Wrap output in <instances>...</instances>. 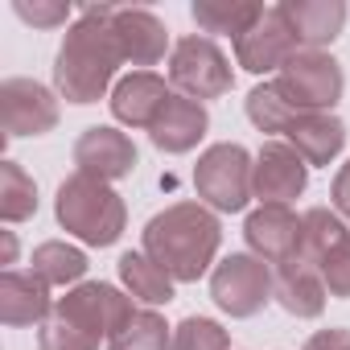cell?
<instances>
[{"label": "cell", "mask_w": 350, "mask_h": 350, "mask_svg": "<svg viewBox=\"0 0 350 350\" xmlns=\"http://www.w3.org/2000/svg\"><path fill=\"white\" fill-rule=\"evenodd\" d=\"M169 95H173V91L165 87L161 75H152V70H132V75H124V79L116 83V91H111V116H116L120 124H128V128H152L157 116L165 111Z\"/></svg>", "instance_id": "cell-15"}, {"label": "cell", "mask_w": 350, "mask_h": 350, "mask_svg": "<svg viewBox=\"0 0 350 350\" xmlns=\"http://www.w3.org/2000/svg\"><path fill=\"white\" fill-rule=\"evenodd\" d=\"M38 346L42 350H99L95 338H87L79 325H70L62 313H50L38 329Z\"/></svg>", "instance_id": "cell-29"}, {"label": "cell", "mask_w": 350, "mask_h": 350, "mask_svg": "<svg viewBox=\"0 0 350 350\" xmlns=\"http://www.w3.org/2000/svg\"><path fill=\"white\" fill-rule=\"evenodd\" d=\"M272 83L297 111H334V103L346 91V75L338 58H329L325 50H297L276 70Z\"/></svg>", "instance_id": "cell-5"}, {"label": "cell", "mask_w": 350, "mask_h": 350, "mask_svg": "<svg viewBox=\"0 0 350 350\" xmlns=\"http://www.w3.org/2000/svg\"><path fill=\"white\" fill-rule=\"evenodd\" d=\"M17 260V239H13V231H5V264H13Z\"/></svg>", "instance_id": "cell-34"}, {"label": "cell", "mask_w": 350, "mask_h": 350, "mask_svg": "<svg viewBox=\"0 0 350 350\" xmlns=\"http://www.w3.org/2000/svg\"><path fill=\"white\" fill-rule=\"evenodd\" d=\"M309 186V165L305 157L284 144V140H268L256 152V173H252V190L260 198V206H288L293 198H301Z\"/></svg>", "instance_id": "cell-10"}, {"label": "cell", "mask_w": 350, "mask_h": 350, "mask_svg": "<svg viewBox=\"0 0 350 350\" xmlns=\"http://www.w3.org/2000/svg\"><path fill=\"white\" fill-rule=\"evenodd\" d=\"M284 136L305 157V165H329L346 148V124L334 111H301Z\"/></svg>", "instance_id": "cell-20"}, {"label": "cell", "mask_w": 350, "mask_h": 350, "mask_svg": "<svg viewBox=\"0 0 350 350\" xmlns=\"http://www.w3.org/2000/svg\"><path fill=\"white\" fill-rule=\"evenodd\" d=\"M169 83L186 99H223L235 87V70L227 54L211 38H182L169 58Z\"/></svg>", "instance_id": "cell-7"}, {"label": "cell", "mask_w": 350, "mask_h": 350, "mask_svg": "<svg viewBox=\"0 0 350 350\" xmlns=\"http://www.w3.org/2000/svg\"><path fill=\"white\" fill-rule=\"evenodd\" d=\"M276 293V268L252 252H235L211 272V297L231 317H256Z\"/></svg>", "instance_id": "cell-6"}, {"label": "cell", "mask_w": 350, "mask_h": 350, "mask_svg": "<svg viewBox=\"0 0 350 350\" xmlns=\"http://www.w3.org/2000/svg\"><path fill=\"white\" fill-rule=\"evenodd\" d=\"M33 215H38V182L17 161H0V219L25 223Z\"/></svg>", "instance_id": "cell-24"}, {"label": "cell", "mask_w": 350, "mask_h": 350, "mask_svg": "<svg viewBox=\"0 0 350 350\" xmlns=\"http://www.w3.org/2000/svg\"><path fill=\"white\" fill-rule=\"evenodd\" d=\"M140 152L132 144V136H124L120 128H87L79 140H75V165L79 173H91L99 182H120L136 169Z\"/></svg>", "instance_id": "cell-14"}, {"label": "cell", "mask_w": 350, "mask_h": 350, "mask_svg": "<svg viewBox=\"0 0 350 350\" xmlns=\"http://www.w3.org/2000/svg\"><path fill=\"white\" fill-rule=\"evenodd\" d=\"M107 25L120 42L124 62L132 66H157L165 58L169 46V29L157 13L148 9H132V5H107Z\"/></svg>", "instance_id": "cell-11"}, {"label": "cell", "mask_w": 350, "mask_h": 350, "mask_svg": "<svg viewBox=\"0 0 350 350\" xmlns=\"http://www.w3.org/2000/svg\"><path fill=\"white\" fill-rule=\"evenodd\" d=\"M243 235H247V247L252 256L268 260V264H288L301 256V215L288 211V206H256L243 223Z\"/></svg>", "instance_id": "cell-13"}, {"label": "cell", "mask_w": 350, "mask_h": 350, "mask_svg": "<svg viewBox=\"0 0 350 350\" xmlns=\"http://www.w3.org/2000/svg\"><path fill=\"white\" fill-rule=\"evenodd\" d=\"M280 13H284V21H288L301 50L329 46L346 25V5L342 0H284Z\"/></svg>", "instance_id": "cell-19"}, {"label": "cell", "mask_w": 350, "mask_h": 350, "mask_svg": "<svg viewBox=\"0 0 350 350\" xmlns=\"http://www.w3.org/2000/svg\"><path fill=\"white\" fill-rule=\"evenodd\" d=\"M13 13L21 21H29L33 29H58V25L70 21V5H62V0H33V5L29 0H17Z\"/></svg>", "instance_id": "cell-31"}, {"label": "cell", "mask_w": 350, "mask_h": 350, "mask_svg": "<svg viewBox=\"0 0 350 350\" xmlns=\"http://www.w3.org/2000/svg\"><path fill=\"white\" fill-rule=\"evenodd\" d=\"M301 227H305V235H301V256H305L309 264H321V260L329 256V247H338V243L350 235L346 223H342V215L329 211V206L305 211V215H301Z\"/></svg>", "instance_id": "cell-25"}, {"label": "cell", "mask_w": 350, "mask_h": 350, "mask_svg": "<svg viewBox=\"0 0 350 350\" xmlns=\"http://www.w3.org/2000/svg\"><path fill=\"white\" fill-rule=\"evenodd\" d=\"M107 350H173V329L161 313L136 309V317L107 342Z\"/></svg>", "instance_id": "cell-26"}, {"label": "cell", "mask_w": 350, "mask_h": 350, "mask_svg": "<svg viewBox=\"0 0 350 350\" xmlns=\"http://www.w3.org/2000/svg\"><path fill=\"white\" fill-rule=\"evenodd\" d=\"M0 128L13 136H46L58 128V99L38 79H5L0 83Z\"/></svg>", "instance_id": "cell-9"}, {"label": "cell", "mask_w": 350, "mask_h": 350, "mask_svg": "<svg viewBox=\"0 0 350 350\" xmlns=\"http://www.w3.org/2000/svg\"><path fill=\"white\" fill-rule=\"evenodd\" d=\"M317 268H321L325 293H329V297H342V301H350V235H346L338 247H329V256H325Z\"/></svg>", "instance_id": "cell-30"}, {"label": "cell", "mask_w": 350, "mask_h": 350, "mask_svg": "<svg viewBox=\"0 0 350 350\" xmlns=\"http://www.w3.org/2000/svg\"><path fill=\"white\" fill-rule=\"evenodd\" d=\"M329 198H334V211L350 223V161L334 173V186H329Z\"/></svg>", "instance_id": "cell-33"}, {"label": "cell", "mask_w": 350, "mask_h": 350, "mask_svg": "<svg viewBox=\"0 0 350 350\" xmlns=\"http://www.w3.org/2000/svg\"><path fill=\"white\" fill-rule=\"evenodd\" d=\"M173 350H231V338L211 317H186L173 329Z\"/></svg>", "instance_id": "cell-28"}, {"label": "cell", "mask_w": 350, "mask_h": 350, "mask_svg": "<svg viewBox=\"0 0 350 350\" xmlns=\"http://www.w3.org/2000/svg\"><path fill=\"white\" fill-rule=\"evenodd\" d=\"M50 313H54L50 284L33 272L5 268V276H0V321L17 329V325H42Z\"/></svg>", "instance_id": "cell-17"}, {"label": "cell", "mask_w": 350, "mask_h": 350, "mask_svg": "<svg viewBox=\"0 0 350 350\" xmlns=\"http://www.w3.org/2000/svg\"><path fill=\"white\" fill-rule=\"evenodd\" d=\"M54 313H62L70 325H79L87 338H95V342H111L132 317H136V309H132V297H124L116 284H103V280H87V284H75L66 297H58V305H54Z\"/></svg>", "instance_id": "cell-8"}, {"label": "cell", "mask_w": 350, "mask_h": 350, "mask_svg": "<svg viewBox=\"0 0 350 350\" xmlns=\"http://www.w3.org/2000/svg\"><path fill=\"white\" fill-rule=\"evenodd\" d=\"M252 173H256V161L243 144H211L198 165H194V190L198 198L211 206V211H223V215H239L247 211V202L256 198L252 190Z\"/></svg>", "instance_id": "cell-4"}, {"label": "cell", "mask_w": 350, "mask_h": 350, "mask_svg": "<svg viewBox=\"0 0 350 350\" xmlns=\"http://www.w3.org/2000/svg\"><path fill=\"white\" fill-rule=\"evenodd\" d=\"M276 305L293 317H321L325 309V280H321V268L309 264L305 256L288 260V264H276Z\"/></svg>", "instance_id": "cell-18"}, {"label": "cell", "mask_w": 350, "mask_h": 350, "mask_svg": "<svg viewBox=\"0 0 350 350\" xmlns=\"http://www.w3.org/2000/svg\"><path fill=\"white\" fill-rule=\"evenodd\" d=\"M301 111L276 91V83H260V87H252V95H247V120L260 128V132H288V124L297 120Z\"/></svg>", "instance_id": "cell-27"}, {"label": "cell", "mask_w": 350, "mask_h": 350, "mask_svg": "<svg viewBox=\"0 0 350 350\" xmlns=\"http://www.w3.org/2000/svg\"><path fill=\"white\" fill-rule=\"evenodd\" d=\"M54 215H58L62 231H70L75 239H83L91 247H111L124 235V223H128L124 198L107 182L91 178V173H79V169L58 186Z\"/></svg>", "instance_id": "cell-3"}, {"label": "cell", "mask_w": 350, "mask_h": 350, "mask_svg": "<svg viewBox=\"0 0 350 350\" xmlns=\"http://www.w3.org/2000/svg\"><path fill=\"white\" fill-rule=\"evenodd\" d=\"M120 280L144 305H169L173 301V284H178L161 264H152L144 252H124L120 256Z\"/></svg>", "instance_id": "cell-21"}, {"label": "cell", "mask_w": 350, "mask_h": 350, "mask_svg": "<svg viewBox=\"0 0 350 350\" xmlns=\"http://www.w3.org/2000/svg\"><path fill=\"white\" fill-rule=\"evenodd\" d=\"M301 350H350V329L342 325H329V329H317Z\"/></svg>", "instance_id": "cell-32"}, {"label": "cell", "mask_w": 350, "mask_h": 350, "mask_svg": "<svg viewBox=\"0 0 350 350\" xmlns=\"http://www.w3.org/2000/svg\"><path fill=\"white\" fill-rule=\"evenodd\" d=\"M194 21L202 33H231V38H243L260 17H264V5H247V0H194Z\"/></svg>", "instance_id": "cell-22"}, {"label": "cell", "mask_w": 350, "mask_h": 350, "mask_svg": "<svg viewBox=\"0 0 350 350\" xmlns=\"http://www.w3.org/2000/svg\"><path fill=\"white\" fill-rule=\"evenodd\" d=\"M124 62L120 42L107 25V5H87L79 21L66 29L54 58V87L66 103H99Z\"/></svg>", "instance_id": "cell-1"}, {"label": "cell", "mask_w": 350, "mask_h": 350, "mask_svg": "<svg viewBox=\"0 0 350 350\" xmlns=\"http://www.w3.org/2000/svg\"><path fill=\"white\" fill-rule=\"evenodd\" d=\"M297 50H301V46H297V38H293L288 21H284V13H280V5H276V9H264V17H260L243 38H235V58H239V66L252 70V75L280 70Z\"/></svg>", "instance_id": "cell-12"}, {"label": "cell", "mask_w": 350, "mask_h": 350, "mask_svg": "<svg viewBox=\"0 0 350 350\" xmlns=\"http://www.w3.org/2000/svg\"><path fill=\"white\" fill-rule=\"evenodd\" d=\"M29 264H33L29 272L42 276L50 288H54V284H79V280L87 276V256H83L79 247L62 243V239H46V243H38Z\"/></svg>", "instance_id": "cell-23"}, {"label": "cell", "mask_w": 350, "mask_h": 350, "mask_svg": "<svg viewBox=\"0 0 350 350\" xmlns=\"http://www.w3.org/2000/svg\"><path fill=\"white\" fill-rule=\"evenodd\" d=\"M206 128H211V116H206V107H202L198 99L169 95L165 111H161L157 124L148 128V140H152L161 152H169V157H182V152H190V148L206 136Z\"/></svg>", "instance_id": "cell-16"}, {"label": "cell", "mask_w": 350, "mask_h": 350, "mask_svg": "<svg viewBox=\"0 0 350 350\" xmlns=\"http://www.w3.org/2000/svg\"><path fill=\"white\" fill-rule=\"evenodd\" d=\"M219 243H223V227L215 211L202 202H173L144 223V256L182 284L211 272Z\"/></svg>", "instance_id": "cell-2"}]
</instances>
